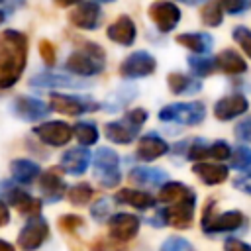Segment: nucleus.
Returning <instances> with one entry per match:
<instances>
[{"mask_svg": "<svg viewBox=\"0 0 251 251\" xmlns=\"http://www.w3.org/2000/svg\"><path fill=\"white\" fill-rule=\"evenodd\" d=\"M27 63V37L16 29L0 31V88L14 86Z\"/></svg>", "mask_w": 251, "mask_h": 251, "instance_id": "nucleus-1", "label": "nucleus"}, {"mask_svg": "<svg viewBox=\"0 0 251 251\" xmlns=\"http://www.w3.org/2000/svg\"><path fill=\"white\" fill-rule=\"evenodd\" d=\"M106 67L104 49L96 43H82L76 51H73L65 63V69L78 76H94L100 75Z\"/></svg>", "mask_w": 251, "mask_h": 251, "instance_id": "nucleus-2", "label": "nucleus"}, {"mask_svg": "<svg viewBox=\"0 0 251 251\" xmlns=\"http://www.w3.org/2000/svg\"><path fill=\"white\" fill-rule=\"evenodd\" d=\"M202 231L204 233H227L237 231L247 224V218L239 210H227L224 214L216 212V200H210L202 210Z\"/></svg>", "mask_w": 251, "mask_h": 251, "instance_id": "nucleus-3", "label": "nucleus"}, {"mask_svg": "<svg viewBox=\"0 0 251 251\" xmlns=\"http://www.w3.org/2000/svg\"><path fill=\"white\" fill-rule=\"evenodd\" d=\"M94 180H98L104 188H114L122 180L120 173V157L110 147H100L94 153Z\"/></svg>", "mask_w": 251, "mask_h": 251, "instance_id": "nucleus-4", "label": "nucleus"}, {"mask_svg": "<svg viewBox=\"0 0 251 251\" xmlns=\"http://www.w3.org/2000/svg\"><path fill=\"white\" fill-rule=\"evenodd\" d=\"M206 118V106L202 102H176L159 110L161 122H173L180 126H198Z\"/></svg>", "mask_w": 251, "mask_h": 251, "instance_id": "nucleus-5", "label": "nucleus"}, {"mask_svg": "<svg viewBox=\"0 0 251 251\" xmlns=\"http://www.w3.org/2000/svg\"><path fill=\"white\" fill-rule=\"evenodd\" d=\"M149 18L161 33H169L180 22V8L169 0H155L149 6Z\"/></svg>", "mask_w": 251, "mask_h": 251, "instance_id": "nucleus-6", "label": "nucleus"}, {"mask_svg": "<svg viewBox=\"0 0 251 251\" xmlns=\"http://www.w3.org/2000/svg\"><path fill=\"white\" fill-rule=\"evenodd\" d=\"M51 110L59 112V114H65V116H80V114H86V112H92V110H98V104L90 98H84V96H73V94H59V92H53L51 94Z\"/></svg>", "mask_w": 251, "mask_h": 251, "instance_id": "nucleus-7", "label": "nucleus"}, {"mask_svg": "<svg viewBox=\"0 0 251 251\" xmlns=\"http://www.w3.org/2000/svg\"><path fill=\"white\" fill-rule=\"evenodd\" d=\"M157 69V61L151 53L147 51H135L131 55H127L122 65H120V75L124 78H143L153 75V71Z\"/></svg>", "mask_w": 251, "mask_h": 251, "instance_id": "nucleus-8", "label": "nucleus"}, {"mask_svg": "<svg viewBox=\"0 0 251 251\" xmlns=\"http://www.w3.org/2000/svg\"><path fill=\"white\" fill-rule=\"evenodd\" d=\"M47 237H49V226H47V222L41 216H35L20 231L18 245H20L22 251H35V249H39L45 243Z\"/></svg>", "mask_w": 251, "mask_h": 251, "instance_id": "nucleus-9", "label": "nucleus"}, {"mask_svg": "<svg viewBox=\"0 0 251 251\" xmlns=\"http://www.w3.org/2000/svg\"><path fill=\"white\" fill-rule=\"evenodd\" d=\"M139 226H141V220L135 214L120 212V214H114L108 220V233H110V237L114 241L126 243V241H129V239H133L137 235Z\"/></svg>", "mask_w": 251, "mask_h": 251, "instance_id": "nucleus-10", "label": "nucleus"}, {"mask_svg": "<svg viewBox=\"0 0 251 251\" xmlns=\"http://www.w3.org/2000/svg\"><path fill=\"white\" fill-rule=\"evenodd\" d=\"M194 206H196V194L182 202L167 206L165 210H161V216H163L165 224H169L176 229H188L194 220Z\"/></svg>", "mask_w": 251, "mask_h": 251, "instance_id": "nucleus-11", "label": "nucleus"}, {"mask_svg": "<svg viewBox=\"0 0 251 251\" xmlns=\"http://www.w3.org/2000/svg\"><path fill=\"white\" fill-rule=\"evenodd\" d=\"M33 133L47 145L51 147H63L71 141V137L75 135L73 133V127L65 122H45V124H39L33 127Z\"/></svg>", "mask_w": 251, "mask_h": 251, "instance_id": "nucleus-12", "label": "nucleus"}, {"mask_svg": "<svg viewBox=\"0 0 251 251\" xmlns=\"http://www.w3.org/2000/svg\"><path fill=\"white\" fill-rule=\"evenodd\" d=\"M102 10L96 2H80L69 12V22L78 29H96L100 25Z\"/></svg>", "mask_w": 251, "mask_h": 251, "instance_id": "nucleus-13", "label": "nucleus"}, {"mask_svg": "<svg viewBox=\"0 0 251 251\" xmlns=\"http://www.w3.org/2000/svg\"><path fill=\"white\" fill-rule=\"evenodd\" d=\"M169 149H171L169 143H167L163 137H159L157 133L151 131V133L141 135V139L137 141L135 155H137V159H141L143 163H151V161H155V159L167 155Z\"/></svg>", "mask_w": 251, "mask_h": 251, "instance_id": "nucleus-14", "label": "nucleus"}, {"mask_svg": "<svg viewBox=\"0 0 251 251\" xmlns=\"http://www.w3.org/2000/svg\"><path fill=\"white\" fill-rule=\"evenodd\" d=\"M247 110H249V102L241 94L224 96L214 104V116H216V120H222V122H229V120L245 114Z\"/></svg>", "mask_w": 251, "mask_h": 251, "instance_id": "nucleus-15", "label": "nucleus"}, {"mask_svg": "<svg viewBox=\"0 0 251 251\" xmlns=\"http://www.w3.org/2000/svg\"><path fill=\"white\" fill-rule=\"evenodd\" d=\"M106 35L118 43V45H124V47H129L135 43V37H137V27L133 24V20L129 16H120L118 20H114L108 29H106Z\"/></svg>", "mask_w": 251, "mask_h": 251, "instance_id": "nucleus-16", "label": "nucleus"}, {"mask_svg": "<svg viewBox=\"0 0 251 251\" xmlns=\"http://www.w3.org/2000/svg\"><path fill=\"white\" fill-rule=\"evenodd\" d=\"M12 110L16 112L18 118L27 120V122H35L39 118H45L49 114V106L45 102H41L39 98H31V96H18L14 98Z\"/></svg>", "mask_w": 251, "mask_h": 251, "instance_id": "nucleus-17", "label": "nucleus"}, {"mask_svg": "<svg viewBox=\"0 0 251 251\" xmlns=\"http://www.w3.org/2000/svg\"><path fill=\"white\" fill-rule=\"evenodd\" d=\"M90 151L84 149V147H73L69 151L63 153L61 157V169L67 173V175H73V176H80L86 173L88 165H90Z\"/></svg>", "mask_w": 251, "mask_h": 251, "instance_id": "nucleus-18", "label": "nucleus"}, {"mask_svg": "<svg viewBox=\"0 0 251 251\" xmlns=\"http://www.w3.org/2000/svg\"><path fill=\"white\" fill-rule=\"evenodd\" d=\"M129 180L143 188H161L169 180V175L157 167H135L129 171Z\"/></svg>", "mask_w": 251, "mask_h": 251, "instance_id": "nucleus-19", "label": "nucleus"}, {"mask_svg": "<svg viewBox=\"0 0 251 251\" xmlns=\"http://www.w3.org/2000/svg\"><path fill=\"white\" fill-rule=\"evenodd\" d=\"M29 84L35 86V88H84V86H88L80 78H73V76H67V75H55V73L35 75L29 80Z\"/></svg>", "mask_w": 251, "mask_h": 251, "instance_id": "nucleus-20", "label": "nucleus"}, {"mask_svg": "<svg viewBox=\"0 0 251 251\" xmlns=\"http://www.w3.org/2000/svg\"><path fill=\"white\" fill-rule=\"evenodd\" d=\"M65 188L67 186H65L63 176L59 175V171L49 169V171H45V173L39 175V190H41V194L45 196L47 202L61 200L63 194H65Z\"/></svg>", "mask_w": 251, "mask_h": 251, "instance_id": "nucleus-21", "label": "nucleus"}, {"mask_svg": "<svg viewBox=\"0 0 251 251\" xmlns=\"http://www.w3.org/2000/svg\"><path fill=\"white\" fill-rule=\"evenodd\" d=\"M6 196H8V202H10L22 216H31V218L39 216V212H41V200L33 198V196L27 194L25 190H22V188H8Z\"/></svg>", "mask_w": 251, "mask_h": 251, "instance_id": "nucleus-22", "label": "nucleus"}, {"mask_svg": "<svg viewBox=\"0 0 251 251\" xmlns=\"http://www.w3.org/2000/svg\"><path fill=\"white\" fill-rule=\"evenodd\" d=\"M192 173L208 186H216V184H222L224 180H227L229 176V169L222 163H196L192 167Z\"/></svg>", "mask_w": 251, "mask_h": 251, "instance_id": "nucleus-23", "label": "nucleus"}, {"mask_svg": "<svg viewBox=\"0 0 251 251\" xmlns=\"http://www.w3.org/2000/svg\"><path fill=\"white\" fill-rule=\"evenodd\" d=\"M118 204H126V206H131L135 210H149L157 204V198L151 196L149 192L145 190H135V188H122L118 190L116 198H114Z\"/></svg>", "mask_w": 251, "mask_h": 251, "instance_id": "nucleus-24", "label": "nucleus"}, {"mask_svg": "<svg viewBox=\"0 0 251 251\" xmlns=\"http://www.w3.org/2000/svg\"><path fill=\"white\" fill-rule=\"evenodd\" d=\"M167 84H169V90L176 96H192L202 90L200 78H194L182 73H171L167 76Z\"/></svg>", "mask_w": 251, "mask_h": 251, "instance_id": "nucleus-25", "label": "nucleus"}, {"mask_svg": "<svg viewBox=\"0 0 251 251\" xmlns=\"http://www.w3.org/2000/svg\"><path fill=\"white\" fill-rule=\"evenodd\" d=\"M190 196H194V190H192L190 186H186V184H182V182H178V180H167V182L159 188L157 202L171 206V204L182 202V200H186V198H190Z\"/></svg>", "mask_w": 251, "mask_h": 251, "instance_id": "nucleus-26", "label": "nucleus"}, {"mask_svg": "<svg viewBox=\"0 0 251 251\" xmlns=\"http://www.w3.org/2000/svg\"><path fill=\"white\" fill-rule=\"evenodd\" d=\"M176 43L186 47L188 51H192L196 55H206L214 45V37L210 33L190 31V33H178L176 35Z\"/></svg>", "mask_w": 251, "mask_h": 251, "instance_id": "nucleus-27", "label": "nucleus"}, {"mask_svg": "<svg viewBox=\"0 0 251 251\" xmlns=\"http://www.w3.org/2000/svg\"><path fill=\"white\" fill-rule=\"evenodd\" d=\"M216 65H218V71H222L226 75H241L247 71L245 59L235 49H224L216 57Z\"/></svg>", "mask_w": 251, "mask_h": 251, "instance_id": "nucleus-28", "label": "nucleus"}, {"mask_svg": "<svg viewBox=\"0 0 251 251\" xmlns=\"http://www.w3.org/2000/svg\"><path fill=\"white\" fill-rule=\"evenodd\" d=\"M10 173L16 182L29 184L39 176V165L33 161H27V159H16L10 165Z\"/></svg>", "mask_w": 251, "mask_h": 251, "instance_id": "nucleus-29", "label": "nucleus"}, {"mask_svg": "<svg viewBox=\"0 0 251 251\" xmlns=\"http://www.w3.org/2000/svg\"><path fill=\"white\" fill-rule=\"evenodd\" d=\"M104 133H106V137H108L112 143H118V145H127V143H131V141L135 139V135H137V131L131 129L124 120H122V122H108V124L104 126Z\"/></svg>", "mask_w": 251, "mask_h": 251, "instance_id": "nucleus-30", "label": "nucleus"}, {"mask_svg": "<svg viewBox=\"0 0 251 251\" xmlns=\"http://www.w3.org/2000/svg\"><path fill=\"white\" fill-rule=\"evenodd\" d=\"M186 63H188L192 75H196L198 78L200 76H210L218 69L216 57H210V55H190L186 59Z\"/></svg>", "mask_w": 251, "mask_h": 251, "instance_id": "nucleus-31", "label": "nucleus"}, {"mask_svg": "<svg viewBox=\"0 0 251 251\" xmlns=\"http://www.w3.org/2000/svg\"><path fill=\"white\" fill-rule=\"evenodd\" d=\"M200 20L208 27H218L222 24V20H224V10H222L220 2L218 0H212V2L202 4V8H200Z\"/></svg>", "mask_w": 251, "mask_h": 251, "instance_id": "nucleus-32", "label": "nucleus"}, {"mask_svg": "<svg viewBox=\"0 0 251 251\" xmlns=\"http://www.w3.org/2000/svg\"><path fill=\"white\" fill-rule=\"evenodd\" d=\"M73 133L76 137V141L82 145V147H90L98 141V127L92 124V122H78L75 127H73Z\"/></svg>", "mask_w": 251, "mask_h": 251, "instance_id": "nucleus-33", "label": "nucleus"}, {"mask_svg": "<svg viewBox=\"0 0 251 251\" xmlns=\"http://www.w3.org/2000/svg\"><path fill=\"white\" fill-rule=\"evenodd\" d=\"M67 198L73 206H86L94 198V188L86 182H78L67 190Z\"/></svg>", "mask_w": 251, "mask_h": 251, "instance_id": "nucleus-34", "label": "nucleus"}, {"mask_svg": "<svg viewBox=\"0 0 251 251\" xmlns=\"http://www.w3.org/2000/svg\"><path fill=\"white\" fill-rule=\"evenodd\" d=\"M231 167L237 171H247L251 169V147L239 145L231 153Z\"/></svg>", "mask_w": 251, "mask_h": 251, "instance_id": "nucleus-35", "label": "nucleus"}, {"mask_svg": "<svg viewBox=\"0 0 251 251\" xmlns=\"http://www.w3.org/2000/svg\"><path fill=\"white\" fill-rule=\"evenodd\" d=\"M208 143L204 141V139H194L190 145H188V151H186V157L190 159V161H194V163H202L206 157H210V153H208Z\"/></svg>", "mask_w": 251, "mask_h": 251, "instance_id": "nucleus-36", "label": "nucleus"}, {"mask_svg": "<svg viewBox=\"0 0 251 251\" xmlns=\"http://www.w3.org/2000/svg\"><path fill=\"white\" fill-rule=\"evenodd\" d=\"M147 110L145 108H133V110H129V112H126V116H124V122L131 127V129H135V131H139L141 129V126L147 122Z\"/></svg>", "mask_w": 251, "mask_h": 251, "instance_id": "nucleus-37", "label": "nucleus"}, {"mask_svg": "<svg viewBox=\"0 0 251 251\" xmlns=\"http://www.w3.org/2000/svg\"><path fill=\"white\" fill-rule=\"evenodd\" d=\"M159 251H194V247L190 245L188 239H184L180 235H171L163 241Z\"/></svg>", "mask_w": 251, "mask_h": 251, "instance_id": "nucleus-38", "label": "nucleus"}, {"mask_svg": "<svg viewBox=\"0 0 251 251\" xmlns=\"http://www.w3.org/2000/svg\"><path fill=\"white\" fill-rule=\"evenodd\" d=\"M231 35H233V39L237 41V45L243 49V53L251 59V29H247V27H243V25H237V27H233Z\"/></svg>", "mask_w": 251, "mask_h": 251, "instance_id": "nucleus-39", "label": "nucleus"}, {"mask_svg": "<svg viewBox=\"0 0 251 251\" xmlns=\"http://www.w3.org/2000/svg\"><path fill=\"white\" fill-rule=\"evenodd\" d=\"M208 153H210V157H214L216 161H226V159H229V157H231L233 149L229 147V143H227V141L220 139V141H214V143H210V147H208Z\"/></svg>", "mask_w": 251, "mask_h": 251, "instance_id": "nucleus-40", "label": "nucleus"}, {"mask_svg": "<svg viewBox=\"0 0 251 251\" xmlns=\"http://www.w3.org/2000/svg\"><path fill=\"white\" fill-rule=\"evenodd\" d=\"M90 216L96 220V222H104L110 218V200L108 198H98L94 202V206L90 208Z\"/></svg>", "mask_w": 251, "mask_h": 251, "instance_id": "nucleus-41", "label": "nucleus"}, {"mask_svg": "<svg viewBox=\"0 0 251 251\" xmlns=\"http://www.w3.org/2000/svg\"><path fill=\"white\" fill-rule=\"evenodd\" d=\"M39 55L43 59V63L47 67H53L55 61H57V55H55V45L49 41V39H41L39 41Z\"/></svg>", "mask_w": 251, "mask_h": 251, "instance_id": "nucleus-42", "label": "nucleus"}, {"mask_svg": "<svg viewBox=\"0 0 251 251\" xmlns=\"http://www.w3.org/2000/svg\"><path fill=\"white\" fill-rule=\"evenodd\" d=\"M82 224H84L82 218L76 216V214H65V216L59 218V227H61V231H75V229H78Z\"/></svg>", "mask_w": 251, "mask_h": 251, "instance_id": "nucleus-43", "label": "nucleus"}, {"mask_svg": "<svg viewBox=\"0 0 251 251\" xmlns=\"http://www.w3.org/2000/svg\"><path fill=\"white\" fill-rule=\"evenodd\" d=\"M222 10L227 14H243L245 8L249 6V0H218Z\"/></svg>", "mask_w": 251, "mask_h": 251, "instance_id": "nucleus-44", "label": "nucleus"}, {"mask_svg": "<svg viewBox=\"0 0 251 251\" xmlns=\"http://www.w3.org/2000/svg\"><path fill=\"white\" fill-rule=\"evenodd\" d=\"M235 137L245 141V143H251V118H245L241 120L237 126H235Z\"/></svg>", "mask_w": 251, "mask_h": 251, "instance_id": "nucleus-45", "label": "nucleus"}, {"mask_svg": "<svg viewBox=\"0 0 251 251\" xmlns=\"http://www.w3.org/2000/svg\"><path fill=\"white\" fill-rule=\"evenodd\" d=\"M224 251H251V245L241 241V239H235V237H227L224 241Z\"/></svg>", "mask_w": 251, "mask_h": 251, "instance_id": "nucleus-46", "label": "nucleus"}, {"mask_svg": "<svg viewBox=\"0 0 251 251\" xmlns=\"http://www.w3.org/2000/svg\"><path fill=\"white\" fill-rule=\"evenodd\" d=\"M233 186H235L237 190H241V192H245V194H251V175H247V176H239V178H235V180H233Z\"/></svg>", "mask_w": 251, "mask_h": 251, "instance_id": "nucleus-47", "label": "nucleus"}, {"mask_svg": "<svg viewBox=\"0 0 251 251\" xmlns=\"http://www.w3.org/2000/svg\"><path fill=\"white\" fill-rule=\"evenodd\" d=\"M10 222V212H8V204L0 200V227L6 226Z\"/></svg>", "mask_w": 251, "mask_h": 251, "instance_id": "nucleus-48", "label": "nucleus"}, {"mask_svg": "<svg viewBox=\"0 0 251 251\" xmlns=\"http://www.w3.org/2000/svg\"><path fill=\"white\" fill-rule=\"evenodd\" d=\"M0 2H4V4L10 6V8H18V6H22L25 0H0Z\"/></svg>", "mask_w": 251, "mask_h": 251, "instance_id": "nucleus-49", "label": "nucleus"}, {"mask_svg": "<svg viewBox=\"0 0 251 251\" xmlns=\"http://www.w3.org/2000/svg\"><path fill=\"white\" fill-rule=\"evenodd\" d=\"M0 251H16V249H14V245H12V243H8V241L0 239Z\"/></svg>", "mask_w": 251, "mask_h": 251, "instance_id": "nucleus-50", "label": "nucleus"}, {"mask_svg": "<svg viewBox=\"0 0 251 251\" xmlns=\"http://www.w3.org/2000/svg\"><path fill=\"white\" fill-rule=\"evenodd\" d=\"M59 6H63V8H67V6H75V4H78L80 0H55Z\"/></svg>", "mask_w": 251, "mask_h": 251, "instance_id": "nucleus-51", "label": "nucleus"}, {"mask_svg": "<svg viewBox=\"0 0 251 251\" xmlns=\"http://www.w3.org/2000/svg\"><path fill=\"white\" fill-rule=\"evenodd\" d=\"M182 4H188V6H198V4H204L206 0H178Z\"/></svg>", "mask_w": 251, "mask_h": 251, "instance_id": "nucleus-52", "label": "nucleus"}, {"mask_svg": "<svg viewBox=\"0 0 251 251\" xmlns=\"http://www.w3.org/2000/svg\"><path fill=\"white\" fill-rule=\"evenodd\" d=\"M4 18H6V14H4V12H2V10H0V24H2V22H4Z\"/></svg>", "mask_w": 251, "mask_h": 251, "instance_id": "nucleus-53", "label": "nucleus"}, {"mask_svg": "<svg viewBox=\"0 0 251 251\" xmlns=\"http://www.w3.org/2000/svg\"><path fill=\"white\" fill-rule=\"evenodd\" d=\"M94 2H114V0H94Z\"/></svg>", "mask_w": 251, "mask_h": 251, "instance_id": "nucleus-54", "label": "nucleus"}]
</instances>
